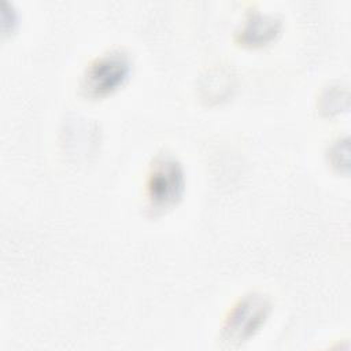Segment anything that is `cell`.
Instances as JSON below:
<instances>
[{
    "label": "cell",
    "instance_id": "obj_1",
    "mask_svg": "<svg viewBox=\"0 0 351 351\" xmlns=\"http://www.w3.org/2000/svg\"><path fill=\"white\" fill-rule=\"evenodd\" d=\"M185 192V171L171 154L154 158L145 178V207L158 215L174 208Z\"/></svg>",
    "mask_w": 351,
    "mask_h": 351
},
{
    "label": "cell",
    "instance_id": "obj_2",
    "mask_svg": "<svg viewBox=\"0 0 351 351\" xmlns=\"http://www.w3.org/2000/svg\"><path fill=\"white\" fill-rule=\"evenodd\" d=\"M271 311L270 300L259 292L243 295L228 311L221 330L225 347H240L250 341L266 324Z\"/></svg>",
    "mask_w": 351,
    "mask_h": 351
},
{
    "label": "cell",
    "instance_id": "obj_3",
    "mask_svg": "<svg viewBox=\"0 0 351 351\" xmlns=\"http://www.w3.org/2000/svg\"><path fill=\"white\" fill-rule=\"evenodd\" d=\"M133 63L123 49H110L96 56L84 70L81 90L89 99H103L122 88L132 75Z\"/></svg>",
    "mask_w": 351,
    "mask_h": 351
},
{
    "label": "cell",
    "instance_id": "obj_4",
    "mask_svg": "<svg viewBox=\"0 0 351 351\" xmlns=\"http://www.w3.org/2000/svg\"><path fill=\"white\" fill-rule=\"evenodd\" d=\"M278 32L280 22L274 16L254 14L245 21L241 32L237 33V36L239 43H241L243 45L261 47L274 40Z\"/></svg>",
    "mask_w": 351,
    "mask_h": 351
}]
</instances>
